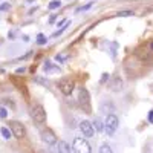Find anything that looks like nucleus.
<instances>
[{"mask_svg": "<svg viewBox=\"0 0 153 153\" xmlns=\"http://www.w3.org/2000/svg\"><path fill=\"white\" fill-rule=\"evenodd\" d=\"M78 103L83 107V110L86 113H91L92 112V104H91V95H89L87 89L86 87H80L78 91Z\"/></svg>", "mask_w": 153, "mask_h": 153, "instance_id": "f257e3e1", "label": "nucleus"}, {"mask_svg": "<svg viewBox=\"0 0 153 153\" xmlns=\"http://www.w3.org/2000/svg\"><path fill=\"white\" fill-rule=\"evenodd\" d=\"M118 124H120V121H118L117 115H113V113L107 115L106 121H104V132H106V135L107 136H113V133L117 132V129H118Z\"/></svg>", "mask_w": 153, "mask_h": 153, "instance_id": "f03ea898", "label": "nucleus"}, {"mask_svg": "<svg viewBox=\"0 0 153 153\" xmlns=\"http://www.w3.org/2000/svg\"><path fill=\"white\" fill-rule=\"evenodd\" d=\"M29 112H31V117H32V120L35 123H45L46 121V112H45L42 104H38V103L32 104Z\"/></svg>", "mask_w": 153, "mask_h": 153, "instance_id": "7ed1b4c3", "label": "nucleus"}, {"mask_svg": "<svg viewBox=\"0 0 153 153\" xmlns=\"http://www.w3.org/2000/svg\"><path fill=\"white\" fill-rule=\"evenodd\" d=\"M72 150H74V153H91V144H89L84 138L76 136L74 139Z\"/></svg>", "mask_w": 153, "mask_h": 153, "instance_id": "20e7f679", "label": "nucleus"}, {"mask_svg": "<svg viewBox=\"0 0 153 153\" xmlns=\"http://www.w3.org/2000/svg\"><path fill=\"white\" fill-rule=\"evenodd\" d=\"M9 130L11 133L14 135L16 138L22 139L25 135H26V129H25V126L19 121H9Z\"/></svg>", "mask_w": 153, "mask_h": 153, "instance_id": "39448f33", "label": "nucleus"}, {"mask_svg": "<svg viewBox=\"0 0 153 153\" xmlns=\"http://www.w3.org/2000/svg\"><path fill=\"white\" fill-rule=\"evenodd\" d=\"M80 130H81V133H83L84 138H92V136H95V132H97L94 124L91 121H87V120H84V121L80 123Z\"/></svg>", "mask_w": 153, "mask_h": 153, "instance_id": "423d86ee", "label": "nucleus"}, {"mask_svg": "<svg viewBox=\"0 0 153 153\" xmlns=\"http://www.w3.org/2000/svg\"><path fill=\"white\" fill-rule=\"evenodd\" d=\"M42 139H43L46 144H55V143H58L57 135L51 130V129H45V130L42 132Z\"/></svg>", "mask_w": 153, "mask_h": 153, "instance_id": "0eeeda50", "label": "nucleus"}, {"mask_svg": "<svg viewBox=\"0 0 153 153\" xmlns=\"http://www.w3.org/2000/svg\"><path fill=\"white\" fill-rule=\"evenodd\" d=\"M58 87H60V91L65 95H71L72 89H74V83L71 80H63V81L58 83Z\"/></svg>", "mask_w": 153, "mask_h": 153, "instance_id": "6e6552de", "label": "nucleus"}, {"mask_svg": "<svg viewBox=\"0 0 153 153\" xmlns=\"http://www.w3.org/2000/svg\"><path fill=\"white\" fill-rule=\"evenodd\" d=\"M57 149H58V153H71V146L66 143V141H63V139H60V141L57 143Z\"/></svg>", "mask_w": 153, "mask_h": 153, "instance_id": "1a4fd4ad", "label": "nucleus"}, {"mask_svg": "<svg viewBox=\"0 0 153 153\" xmlns=\"http://www.w3.org/2000/svg\"><path fill=\"white\" fill-rule=\"evenodd\" d=\"M92 124H94V127H95V130H98V132H103V130H104V126H103V124H101V121H100V118H95Z\"/></svg>", "mask_w": 153, "mask_h": 153, "instance_id": "9d476101", "label": "nucleus"}, {"mask_svg": "<svg viewBox=\"0 0 153 153\" xmlns=\"http://www.w3.org/2000/svg\"><path fill=\"white\" fill-rule=\"evenodd\" d=\"M100 153H113V152H112V149H110L109 144H101V147H100Z\"/></svg>", "mask_w": 153, "mask_h": 153, "instance_id": "9b49d317", "label": "nucleus"}, {"mask_svg": "<svg viewBox=\"0 0 153 153\" xmlns=\"http://www.w3.org/2000/svg\"><path fill=\"white\" fill-rule=\"evenodd\" d=\"M46 42H48V38H46L45 34H38V35H37V43H38V45H45Z\"/></svg>", "mask_w": 153, "mask_h": 153, "instance_id": "f8f14e48", "label": "nucleus"}, {"mask_svg": "<svg viewBox=\"0 0 153 153\" xmlns=\"http://www.w3.org/2000/svg\"><path fill=\"white\" fill-rule=\"evenodd\" d=\"M0 132H2V135H3V138H5V139H9V138L12 136L11 130H9V129H6V127H3V129L0 130Z\"/></svg>", "mask_w": 153, "mask_h": 153, "instance_id": "ddd939ff", "label": "nucleus"}, {"mask_svg": "<svg viewBox=\"0 0 153 153\" xmlns=\"http://www.w3.org/2000/svg\"><path fill=\"white\" fill-rule=\"evenodd\" d=\"M60 6H61L60 0H52V2L49 3V9H55V8H60Z\"/></svg>", "mask_w": 153, "mask_h": 153, "instance_id": "4468645a", "label": "nucleus"}, {"mask_svg": "<svg viewBox=\"0 0 153 153\" xmlns=\"http://www.w3.org/2000/svg\"><path fill=\"white\" fill-rule=\"evenodd\" d=\"M8 117V109L6 107H3V106H0V118H6Z\"/></svg>", "mask_w": 153, "mask_h": 153, "instance_id": "2eb2a0df", "label": "nucleus"}, {"mask_svg": "<svg viewBox=\"0 0 153 153\" xmlns=\"http://www.w3.org/2000/svg\"><path fill=\"white\" fill-rule=\"evenodd\" d=\"M92 2L91 3H87V5H84V6H81V8H78V9H76V12H84V11H87V9H91L92 8Z\"/></svg>", "mask_w": 153, "mask_h": 153, "instance_id": "dca6fc26", "label": "nucleus"}, {"mask_svg": "<svg viewBox=\"0 0 153 153\" xmlns=\"http://www.w3.org/2000/svg\"><path fill=\"white\" fill-rule=\"evenodd\" d=\"M55 60H57V61H61V63H65V60H68V55H66V54H58V55L55 57Z\"/></svg>", "mask_w": 153, "mask_h": 153, "instance_id": "f3484780", "label": "nucleus"}, {"mask_svg": "<svg viewBox=\"0 0 153 153\" xmlns=\"http://www.w3.org/2000/svg\"><path fill=\"white\" fill-rule=\"evenodd\" d=\"M9 8H11L9 3H2V5H0V11H8Z\"/></svg>", "mask_w": 153, "mask_h": 153, "instance_id": "a211bd4d", "label": "nucleus"}, {"mask_svg": "<svg viewBox=\"0 0 153 153\" xmlns=\"http://www.w3.org/2000/svg\"><path fill=\"white\" fill-rule=\"evenodd\" d=\"M147 120H149V123H150V124H153V110H150V112H149Z\"/></svg>", "mask_w": 153, "mask_h": 153, "instance_id": "6ab92c4d", "label": "nucleus"}, {"mask_svg": "<svg viewBox=\"0 0 153 153\" xmlns=\"http://www.w3.org/2000/svg\"><path fill=\"white\" fill-rule=\"evenodd\" d=\"M107 78H109V75H107V74H104L103 76H101V83H103V81H106Z\"/></svg>", "mask_w": 153, "mask_h": 153, "instance_id": "aec40b11", "label": "nucleus"}, {"mask_svg": "<svg viewBox=\"0 0 153 153\" xmlns=\"http://www.w3.org/2000/svg\"><path fill=\"white\" fill-rule=\"evenodd\" d=\"M149 48H150V51H153V42H150V45H149Z\"/></svg>", "mask_w": 153, "mask_h": 153, "instance_id": "412c9836", "label": "nucleus"}]
</instances>
